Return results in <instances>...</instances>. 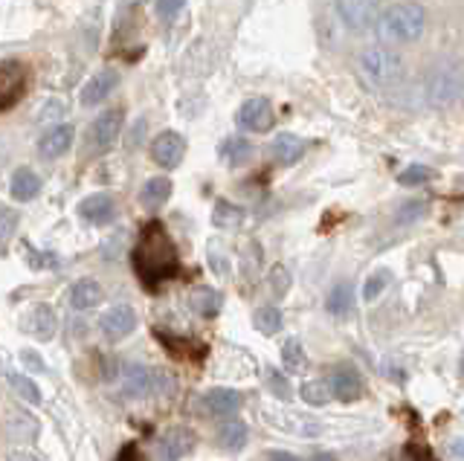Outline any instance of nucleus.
<instances>
[{
    "label": "nucleus",
    "instance_id": "obj_1",
    "mask_svg": "<svg viewBox=\"0 0 464 461\" xmlns=\"http://www.w3.org/2000/svg\"><path fill=\"white\" fill-rule=\"evenodd\" d=\"M134 258H137V273L142 276V282H149V284H157L160 279H166L174 273V247L169 235L157 224L145 229Z\"/></svg>",
    "mask_w": 464,
    "mask_h": 461
},
{
    "label": "nucleus",
    "instance_id": "obj_2",
    "mask_svg": "<svg viewBox=\"0 0 464 461\" xmlns=\"http://www.w3.org/2000/svg\"><path fill=\"white\" fill-rule=\"evenodd\" d=\"M418 99L430 108H447L464 99V64L444 62L418 84Z\"/></svg>",
    "mask_w": 464,
    "mask_h": 461
},
{
    "label": "nucleus",
    "instance_id": "obj_3",
    "mask_svg": "<svg viewBox=\"0 0 464 461\" xmlns=\"http://www.w3.org/2000/svg\"><path fill=\"white\" fill-rule=\"evenodd\" d=\"M357 73L360 82L372 91H386L392 84L401 82L403 73V59L383 44H372L357 55Z\"/></svg>",
    "mask_w": 464,
    "mask_h": 461
},
{
    "label": "nucleus",
    "instance_id": "obj_4",
    "mask_svg": "<svg viewBox=\"0 0 464 461\" xmlns=\"http://www.w3.org/2000/svg\"><path fill=\"white\" fill-rule=\"evenodd\" d=\"M377 35L383 41H392V44H410V41H418L427 30V15L418 4H395L381 12L377 18Z\"/></svg>",
    "mask_w": 464,
    "mask_h": 461
},
{
    "label": "nucleus",
    "instance_id": "obj_5",
    "mask_svg": "<svg viewBox=\"0 0 464 461\" xmlns=\"http://www.w3.org/2000/svg\"><path fill=\"white\" fill-rule=\"evenodd\" d=\"M120 383L122 392L128 398H151V395H166L171 392V374L154 366H140V363H128L120 369Z\"/></svg>",
    "mask_w": 464,
    "mask_h": 461
},
{
    "label": "nucleus",
    "instance_id": "obj_6",
    "mask_svg": "<svg viewBox=\"0 0 464 461\" xmlns=\"http://www.w3.org/2000/svg\"><path fill=\"white\" fill-rule=\"evenodd\" d=\"M122 120H125L122 108H111L105 113H99V117L93 120V125H91V134H87V139H91V149L93 151L113 149L116 139H120V131H122Z\"/></svg>",
    "mask_w": 464,
    "mask_h": 461
},
{
    "label": "nucleus",
    "instance_id": "obj_7",
    "mask_svg": "<svg viewBox=\"0 0 464 461\" xmlns=\"http://www.w3.org/2000/svg\"><path fill=\"white\" fill-rule=\"evenodd\" d=\"M337 12L343 24L354 33H366L377 24L381 12H377V0H337Z\"/></svg>",
    "mask_w": 464,
    "mask_h": 461
},
{
    "label": "nucleus",
    "instance_id": "obj_8",
    "mask_svg": "<svg viewBox=\"0 0 464 461\" xmlns=\"http://www.w3.org/2000/svg\"><path fill=\"white\" fill-rule=\"evenodd\" d=\"M331 392L337 400L343 403H352L362 395V389H366V380H362V374L360 369H354L352 363H340V366H334L331 371Z\"/></svg>",
    "mask_w": 464,
    "mask_h": 461
},
{
    "label": "nucleus",
    "instance_id": "obj_9",
    "mask_svg": "<svg viewBox=\"0 0 464 461\" xmlns=\"http://www.w3.org/2000/svg\"><path fill=\"white\" fill-rule=\"evenodd\" d=\"M195 444H198V438H195V432L188 427H171V429L163 432V436H160L157 453L163 461H180V458H186L188 453L195 450Z\"/></svg>",
    "mask_w": 464,
    "mask_h": 461
},
{
    "label": "nucleus",
    "instance_id": "obj_10",
    "mask_svg": "<svg viewBox=\"0 0 464 461\" xmlns=\"http://www.w3.org/2000/svg\"><path fill=\"white\" fill-rule=\"evenodd\" d=\"M183 154H186V139H183L180 134H174V131H163L160 137H154V142H151V157H154V163H157V166H163V168L180 166Z\"/></svg>",
    "mask_w": 464,
    "mask_h": 461
},
{
    "label": "nucleus",
    "instance_id": "obj_11",
    "mask_svg": "<svg viewBox=\"0 0 464 461\" xmlns=\"http://www.w3.org/2000/svg\"><path fill=\"white\" fill-rule=\"evenodd\" d=\"M238 125L244 131H256V134L267 131L273 125V108L267 99H261V96L246 99V102L238 108Z\"/></svg>",
    "mask_w": 464,
    "mask_h": 461
},
{
    "label": "nucleus",
    "instance_id": "obj_12",
    "mask_svg": "<svg viewBox=\"0 0 464 461\" xmlns=\"http://www.w3.org/2000/svg\"><path fill=\"white\" fill-rule=\"evenodd\" d=\"M99 328H102V334H105L108 340H122L137 328V311L130 305H116V308H111L105 316H102Z\"/></svg>",
    "mask_w": 464,
    "mask_h": 461
},
{
    "label": "nucleus",
    "instance_id": "obj_13",
    "mask_svg": "<svg viewBox=\"0 0 464 461\" xmlns=\"http://www.w3.org/2000/svg\"><path fill=\"white\" fill-rule=\"evenodd\" d=\"M265 418H267L273 427L290 432V436H319V429H323V427L314 421V418H308V415H294V412H287V409H282V412L267 409Z\"/></svg>",
    "mask_w": 464,
    "mask_h": 461
},
{
    "label": "nucleus",
    "instance_id": "obj_14",
    "mask_svg": "<svg viewBox=\"0 0 464 461\" xmlns=\"http://www.w3.org/2000/svg\"><path fill=\"white\" fill-rule=\"evenodd\" d=\"M72 137H76L72 125H55V128H50V131L41 137L38 154L44 157V160H58V157H64L70 151Z\"/></svg>",
    "mask_w": 464,
    "mask_h": 461
},
{
    "label": "nucleus",
    "instance_id": "obj_15",
    "mask_svg": "<svg viewBox=\"0 0 464 461\" xmlns=\"http://www.w3.org/2000/svg\"><path fill=\"white\" fill-rule=\"evenodd\" d=\"M120 84V76H116V70H102V73H96L91 82L84 84L82 91V105L91 108V105H99L102 99H108L113 93V88Z\"/></svg>",
    "mask_w": 464,
    "mask_h": 461
},
{
    "label": "nucleus",
    "instance_id": "obj_16",
    "mask_svg": "<svg viewBox=\"0 0 464 461\" xmlns=\"http://www.w3.org/2000/svg\"><path fill=\"white\" fill-rule=\"evenodd\" d=\"M79 215L84 221H91V224H111L113 221V215H116V206H113V197L111 195H91V197H84L82 204H79Z\"/></svg>",
    "mask_w": 464,
    "mask_h": 461
},
{
    "label": "nucleus",
    "instance_id": "obj_17",
    "mask_svg": "<svg viewBox=\"0 0 464 461\" xmlns=\"http://www.w3.org/2000/svg\"><path fill=\"white\" fill-rule=\"evenodd\" d=\"M241 403L244 398L236 389H212V392L203 395V407H207L209 415H236Z\"/></svg>",
    "mask_w": 464,
    "mask_h": 461
},
{
    "label": "nucleus",
    "instance_id": "obj_18",
    "mask_svg": "<svg viewBox=\"0 0 464 461\" xmlns=\"http://www.w3.org/2000/svg\"><path fill=\"white\" fill-rule=\"evenodd\" d=\"M270 154L279 166H294L304 154V139H299L296 134H279L270 142Z\"/></svg>",
    "mask_w": 464,
    "mask_h": 461
},
{
    "label": "nucleus",
    "instance_id": "obj_19",
    "mask_svg": "<svg viewBox=\"0 0 464 461\" xmlns=\"http://www.w3.org/2000/svg\"><path fill=\"white\" fill-rule=\"evenodd\" d=\"M26 331L35 340H53L55 331H58L55 311L50 305H35L33 311H29V316H26Z\"/></svg>",
    "mask_w": 464,
    "mask_h": 461
},
{
    "label": "nucleus",
    "instance_id": "obj_20",
    "mask_svg": "<svg viewBox=\"0 0 464 461\" xmlns=\"http://www.w3.org/2000/svg\"><path fill=\"white\" fill-rule=\"evenodd\" d=\"M102 284L96 279H79L76 284L70 287V308L76 311H91L102 302Z\"/></svg>",
    "mask_w": 464,
    "mask_h": 461
},
{
    "label": "nucleus",
    "instance_id": "obj_21",
    "mask_svg": "<svg viewBox=\"0 0 464 461\" xmlns=\"http://www.w3.org/2000/svg\"><path fill=\"white\" fill-rule=\"evenodd\" d=\"M171 197V180L169 178H151L145 180L142 192H140V204L145 209H160Z\"/></svg>",
    "mask_w": 464,
    "mask_h": 461
},
{
    "label": "nucleus",
    "instance_id": "obj_22",
    "mask_svg": "<svg viewBox=\"0 0 464 461\" xmlns=\"http://www.w3.org/2000/svg\"><path fill=\"white\" fill-rule=\"evenodd\" d=\"M215 438L224 450H241V447L246 444V438H250V427H246L244 421H238V418H232V421L221 424Z\"/></svg>",
    "mask_w": 464,
    "mask_h": 461
},
{
    "label": "nucleus",
    "instance_id": "obj_23",
    "mask_svg": "<svg viewBox=\"0 0 464 461\" xmlns=\"http://www.w3.org/2000/svg\"><path fill=\"white\" fill-rule=\"evenodd\" d=\"M38 192H41V178L33 168L14 171V178H12V197L14 200H33Z\"/></svg>",
    "mask_w": 464,
    "mask_h": 461
},
{
    "label": "nucleus",
    "instance_id": "obj_24",
    "mask_svg": "<svg viewBox=\"0 0 464 461\" xmlns=\"http://www.w3.org/2000/svg\"><path fill=\"white\" fill-rule=\"evenodd\" d=\"M352 305H354V291L348 282H340L334 291L328 293V311L334 316H348L352 313Z\"/></svg>",
    "mask_w": 464,
    "mask_h": 461
},
{
    "label": "nucleus",
    "instance_id": "obj_25",
    "mask_svg": "<svg viewBox=\"0 0 464 461\" xmlns=\"http://www.w3.org/2000/svg\"><path fill=\"white\" fill-rule=\"evenodd\" d=\"M331 383L328 380H308L302 383L299 389V398L308 403V407H325V403L331 400Z\"/></svg>",
    "mask_w": 464,
    "mask_h": 461
},
{
    "label": "nucleus",
    "instance_id": "obj_26",
    "mask_svg": "<svg viewBox=\"0 0 464 461\" xmlns=\"http://www.w3.org/2000/svg\"><path fill=\"white\" fill-rule=\"evenodd\" d=\"M282 363H285L287 371H302L304 363H308V357H304L302 342H299L296 337L285 340V345H282Z\"/></svg>",
    "mask_w": 464,
    "mask_h": 461
},
{
    "label": "nucleus",
    "instance_id": "obj_27",
    "mask_svg": "<svg viewBox=\"0 0 464 461\" xmlns=\"http://www.w3.org/2000/svg\"><path fill=\"white\" fill-rule=\"evenodd\" d=\"M212 221H215L218 226H224V229L238 226V224L244 221V209H241V206H232L229 200H218V204H215Z\"/></svg>",
    "mask_w": 464,
    "mask_h": 461
},
{
    "label": "nucleus",
    "instance_id": "obj_28",
    "mask_svg": "<svg viewBox=\"0 0 464 461\" xmlns=\"http://www.w3.org/2000/svg\"><path fill=\"white\" fill-rule=\"evenodd\" d=\"M256 328L261 331V334H279L282 331V311L279 308H258L256 311Z\"/></svg>",
    "mask_w": 464,
    "mask_h": 461
},
{
    "label": "nucleus",
    "instance_id": "obj_29",
    "mask_svg": "<svg viewBox=\"0 0 464 461\" xmlns=\"http://www.w3.org/2000/svg\"><path fill=\"white\" fill-rule=\"evenodd\" d=\"M392 284V273L386 267H381L377 273H372V276L366 279V284H362V299L366 302H374L377 296H381L386 287Z\"/></svg>",
    "mask_w": 464,
    "mask_h": 461
},
{
    "label": "nucleus",
    "instance_id": "obj_30",
    "mask_svg": "<svg viewBox=\"0 0 464 461\" xmlns=\"http://www.w3.org/2000/svg\"><path fill=\"white\" fill-rule=\"evenodd\" d=\"M267 287H270V293L276 299H285L287 291H290V270L285 264H276L270 270V276H267Z\"/></svg>",
    "mask_w": 464,
    "mask_h": 461
},
{
    "label": "nucleus",
    "instance_id": "obj_31",
    "mask_svg": "<svg viewBox=\"0 0 464 461\" xmlns=\"http://www.w3.org/2000/svg\"><path fill=\"white\" fill-rule=\"evenodd\" d=\"M192 308L200 313V316H215L218 313V308H221V296H218L215 291H198L195 296H192Z\"/></svg>",
    "mask_w": 464,
    "mask_h": 461
},
{
    "label": "nucleus",
    "instance_id": "obj_32",
    "mask_svg": "<svg viewBox=\"0 0 464 461\" xmlns=\"http://www.w3.org/2000/svg\"><path fill=\"white\" fill-rule=\"evenodd\" d=\"M9 383H12V389H14V395L24 398L26 403H41L38 386H35L33 380H29V378H24V374H9Z\"/></svg>",
    "mask_w": 464,
    "mask_h": 461
},
{
    "label": "nucleus",
    "instance_id": "obj_33",
    "mask_svg": "<svg viewBox=\"0 0 464 461\" xmlns=\"http://www.w3.org/2000/svg\"><path fill=\"white\" fill-rule=\"evenodd\" d=\"M435 178V171L430 168V166H410V168H403L401 175H398V180L403 183V186H424V183H430Z\"/></svg>",
    "mask_w": 464,
    "mask_h": 461
},
{
    "label": "nucleus",
    "instance_id": "obj_34",
    "mask_svg": "<svg viewBox=\"0 0 464 461\" xmlns=\"http://www.w3.org/2000/svg\"><path fill=\"white\" fill-rule=\"evenodd\" d=\"M427 200H410V204H403L401 209H398V224H415V221H420V218H424V215H427Z\"/></svg>",
    "mask_w": 464,
    "mask_h": 461
},
{
    "label": "nucleus",
    "instance_id": "obj_35",
    "mask_svg": "<svg viewBox=\"0 0 464 461\" xmlns=\"http://www.w3.org/2000/svg\"><path fill=\"white\" fill-rule=\"evenodd\" d=\"M14 229H18V212L9 206H0V250L6 247V241L12 238Z\"/></svg>",
    "mask_w": 464,
    "mask_h": 461
},
{
    "label": "nucleus",
    "instance_id": "obj_36",
    "mask_svg": "<svg viewBox=\"0 0 464 461\" xmlns=\"http://www.w3.org/2000/svg\"><path fill=\"white\" fill-rule=\"evenodd\" d=\"M224 154H227L229 163H241V160H246V154H250V142H246V139H232V142H227Z\"/></svg>",
    "mask_w": 464,
    "mask_h": 461
},
{
    "label": "nucleus",
    "instance_id": "obj_37",
    "mask_svg": "<svg viewBox=\"0 0 464 461\" xmlns=\"http://www.w3.org/2000/svg\"><path fill=\"white\" fill-rule=\"evenodd\" d=\"M183 6H186V0H157V15L163 21H171L180 15Z\"/></svg>",
    "mask_w": 464,
    "mask_h": 461
},
{
    "label": "nucleus",
    "instance_id": "obj_38",
    "mask_svg": "<svg viewBox=\"0 0 464 461\" xmlns=\"http://www.w3.org/2000/svg\"><path fill=\"white\" fill-rule=\"evenodd\" d=\"M267 380H270V389H273V392L276 395H279L282 400H290V398H294V392H290V386H287V380L282 378V374L279 371H267Z\"/></svg>",
    "mask_w": 464,
    "mask_h": 461
},
{
    "label": "nucleus",
    "instance_id": "obj_39",
    "mask_svg": "<svg viewBox=\"0 0 464 461\" xmlns=\"http://www.w3.org/2000/svg\"><path fill=\"white\" fill-rule=\"evenodd\" d=\"M6 461H44L35 450H29V447H12Z\"/></svg>",
    "mask_w": 464,
    "mask_h": 461
},
{
    "label": "nucleus",
    "instance_id": "obj_40",
    "mask_svg": "<svg viewBox=\"0 0 464 461\" xmlns=\"http://www.w3.org/2000/svg\"><path fill=\"white\" fill-rule=\"evenodd\" d=\"M21 360H24V363H26V369H33V371H41L44 366H41V357L35 354V351H21Z\"/></svg>",
    "mask_w": 464,
    "mask_h": 461
},
{
    "label": "nucleus",
    "instance_id": "obj_41",
    "mask_svg": "<svg viewBox=\"0 0 464 461\" xmlns=\"http://www.w3.org/2000/svg\"><path fill=\"white\" fill-rule=\"evenodd\" d=\"M116 461H142V458H140V453H137V447H134V444H128L125 450H122V456L116 458Z\"/></svg>",
    "mask_w": 464,
    "mask_h": 461
},
{
    "label": "nucleus",
    "instance_id": "obj_42",
    "mask_svg": "<svg viewBox=\"0 0 464 461\" xmlns=\"http://www.w3.org/2000/svg\"><path fill=\"white\" fill-rule=\"evenodd\" d=\"M450 456H453V458H464V438H456L453 444H450Z\"/></svg>",
    "mask_w": 464,
    "mask_h": 461
},
{
    "label": "nucleus",
    "instance_id": "obj_43",
    "mask_svg": "<svg viewBox=\"0 0 464 461\" xmlns=\"http://www.w3.org/2000/svg\"><path fill=\"white\" fill-rule=\"evenodd\" d=\"M270 461H299V458L290 456V453H282V450H273L270 453Z\"/></svg>",
    "mask_w": 464,
    "mask_h": 461
},
{
    "label": "nucleus",
    "instance_id": "obj_44",
    "mask_svg": "<svg viewBox=\"0 0 464 461\" xmlns=\"http://www.w3.org/2000/svg\"><path fill=\"white\" fill-rule=\"evenodd\" d=\"M314 461H334L331 456H325V453H319V456H314Z\"/></svg>",
    "mask_w": 464,
    "mask_h": 461
},
{
    "label": "nucleus",
    "instance_id": "obj_45",
    "mask_svg": "<svg viewBox=\"0 0 464 461\" xmlns=\"http://www.w3.org/2000/svg\"><path fill=\"white\" fill-rule=\"evenodd\" d=\"M461 374H464V354H461Z\"/></svg>",
    "mask_w": 464,
    "mask_h": 461
},
{
    "label": "nucleus",
    "instance_id": "obj_46",
    "mask_svg": "<svg viewBox=\"0 0 464 461\" xmlns=\"http://www.w3.org/2000/svg\"><path fill=\"white\" fill-rule=\"evenodd\" d=\"M459 186H464V178H461V180H459Z\"/></svg>",
    "mask_w": 464,
    "mask_h": 461
}]
</instances>
